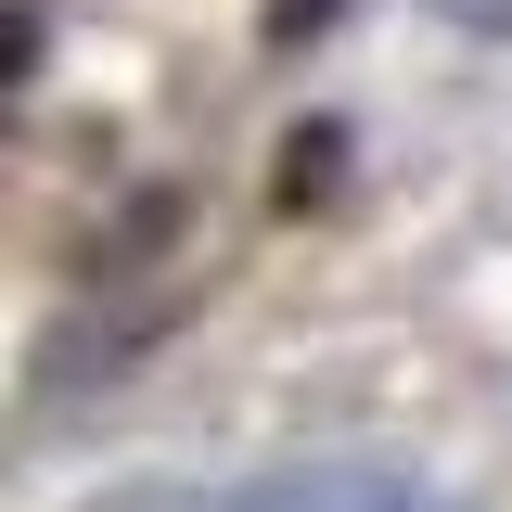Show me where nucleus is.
<instances>
[{"mask_svg": "<svg viewBox=\"0 0 512 512\" xmlns=\"http://www.w3.org/2000/svg\"><path fill=\"white\" fill-rule=\"evenodd\" d=\"M218 512H436V487L410 461H295V474H256Z\"/></svg>", "mask_w": 512, "mask_h": 512, "instance_id": "obj_1", "label": "nucleus"}, {"mask_svg": "<svg viewBox=\"0 0 512 512\" xmlns=\"http://www.w3.org/2000/svg\"><path fill=\"white\" fill-rule=\"evenodd\" d=\"M26 64H39V26H26V13H13V0H0V103H13V90H26Z\"/></svg>", "mask_w": 512, "mask_h": 512, "instance_id": "obj_2", "label": "nucleus"}]
</instances>
